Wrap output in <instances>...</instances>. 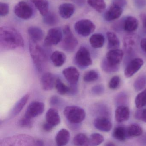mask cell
I'll list each match as a JSON object with an SVG mask.
<instances>
[{
	"instance_id": "41",
	"label": "cell",
	"mask_w": 146,
	"mask_h": 146,
	"mask_svg": "<svg viewBox=\"0 0 146 146\" xmlns=\"http://www.w3.org/2000/svg\"><path fill=\"white\" fill-rule=\"evenodd\" d=\"M9 6L8 4L3 2L0 3V15L5 17L9 13Z\"/></svg>"
},
{
	"instance_id": "31",
	"label": "cell",
	"mask_w": 146,
	"mask_h": 146,
	"mask_svg": "<svg viewBox=\"0 0 146 146\" xmlns=\"http://www.w3.org/2000/svg\"><path fill=\"white\" fill-rule=\"evenodd\" d=\"M73 143L76 146H88L89 138L85 134L79 133L74 137Z\"/></svg>"
},
{
	"instance_id": "50",
	"label": "cell",
	"mask_w": 146,
	"mask_h": 146,
	"mask_svg": "<svg viewBox=\"0 0 146 146\" xmlns=\"http://www.w3.org/2000/svg\"><path fill=\"white\" fill-rule=\"evenodd\" d=\"M106 146H115V144L113 143V142H108L106 144Z\"/></svg>"
},
{
	"instance_id": "36",
	"label": "cell",
	"mask_w": 146,
	"mask_h": 146,
	"mask_svg": "<svg viewBox=\"0 0 146 146\" xmlns=\"http://www.w3.org/2000/svg\"><path fill=\"white\" fill-rule=\"evenodd\" d=\"M44 17L43 21L44 23L50 26L55 25L58 21V17L53 13H48Z\"/></svg>"
},
{
	"instance_id": "19",
	"label": "cell",
	"mask_w": 146,
	"mask_h": 146,
	"mask_svg": "<svg viewBox=\"0 0 146 146\" xmlns=\"http://www.w3.org/2000/svg\"><path fill=\"white\" fill-rule=\"evenodd\" d=\"M75 11L74 6L70 3H64L59 7V14L61 17L64 19H68L73 15Z\"/></svg>"
},
{
	"instance_id": "10",
	"label": "cell",
	"mask_w": 146,
	"mask_h": 146,
	"mask_svg": "<svg viewBox=\"0 0 146 146\" xmlns=\"http://www.w3.org/2000/svg\"><path fill=\"white\" fill-rule=\"evenodd\" d=\"M124 53L120 49H113L107 53L106 60L113 66H118L123 59Z\"/></svg>"
},
{
	"instance_id": "45",
	"label": "cell",
	"mask_w": 146,
	"mask_h": 146,
	"mask_svg": "<svg viewBox=\"0 0 146 146\" xmlns=\"http://www.w3.org/2000/svg\"><path fill=\"white\" fill-rule=\"evenodd\" d=\"M77 84H70V92L69 94L75 95L77 94L78 92V87Z\"/></svg>"
},
{
	"instance_id": "39",
	"label": "cell",
	"mask_w": 146,
	"mask_h": 146,
	"mask_svg": "<svg viewBox=\"0 0 146 146\" xmlns=\"http://www.w3.org/2000/svg\"><path fill=\"white\" fill-rule=\"evenodd\" d=\"M101 67L102 70L107 72H114L118 69V66H113L109 64L106 59L103 60L102 63Z\"/></svg>"
},
{
	"instance_id": "16",
	"label": "cell",
	"mask_w": 146,
	"mask_h": 146,
	"mask_svg": "<svg viewBox=\"0 0 146 146\" xmlns=\"http://www.w3.org/2000/svg\"><path fill=\"white\" fill-rule=\"evenodd\" d=\"M130 111L126 106H119L115 111V119L118 123H122L128 120L129 117Z\"/></svg>"
},
{
	"instance_id": "25",
	"label": "cell",
	"mask_w": 146,
	"mask_h": 146,
	"mask_svg": "<svg viewBox=\"0 0 146 146\" xmlns=\"http://www.w3.org/2000/svg\"><path fill=\"white\" fill-rule=\"evenodd\" d=\"M137 39L134 34H129L125 36L123 39V46L127 52H130L135 47Z\"/></svg>"
},
{
	"instance_id": "23",
	"label": "cell",
	"mask_w": 146,
	"mask_h": 146,
	"mask_svg": "<svg viewBox=\"0 0 146 146\" xmlns=\"http://www.w3.org/2000/svg\"><path fill=\"white\" fill-rule=\"evenodd\" d=\"M40 12L41 15L44 17L48 13L49 3L47 0H30Z\"/></svg>"
},
{
	"instance_id": "6",
	"label": "cell",
	"mask_w": 146,
	"mask_h": 146,
	"mask_svg": "<svg viewBox=\"0 0 146 146\" xmlns=\"http://www.w3.org/2000/svg\"><path fill=\"white\" fill-rule=\"evenodd\" d=\"M95 25L89 19H82L76 23L75 31L78 35L86 37L92 34L95 29Z\"/></svg>"
},
{
	"instance_id": "38",
	"label": "cell",
	"mask_w": 146,
	"mask_h": 146,
	"mask_svg": "<svg viewBox=\"0 0 146 146\" xmlns=\"http://www.w3.org/2000/svg\"><path fill=\"white\" fill-rule=\"evenodd\" d=\"M33 124L32 119L24 115L19 119L18 122L19 125L23 128H31Z\"/></svg>"
},
{
	"instance_id": "33",
	"label": "cell",
	"mask_w": 146,
	"mask_h": 146,
	"mask_svg": "<svg viewBox=\"0 0 146 146\" xmlns=\"http://www.w3.org/2000/svg\"><path fill=\"white\" fill-rule=\"evenodd\" d=\"M135 104L137 108H141L146 105V89L138 94L135 99Z\"/></svg>"
},
{
	"instance_id": "18",
	"label": "cell",
	"mask_w": 146,
	"mask_h": 146,
	"mask_svg": "<svg viewBox=\"0 0 146 146\" xmlns=\"http://www.w3.org/2000/svg\"><path fill=\"white\" fill-rule=\"evenodd\" d=\"M70 134L66 129H62L56 135L55 142L58 146H63L66 145L70 141Z\"/></svg>"
},
{
	"instance_id": "1",
	"label": "cell",
	"mask_w": 146,
	"mask_h": 146,
	"mask_svg": "<svg viewBox=\"0 0 146 146\" xmlns=\"http://www.w3.org/2000/svg\"><path fill=\"white\" fill-rule=\"evenodd\" d=\"M0 45L2 48L13 49L23 47L24 40L17 30L8 26L0 28Z\"/></svg>"
},
{
	"instance_id": "34",
	"label": "cell",
	"mask_w": 146,
	"mask_h": 146,
	"mask_svg": "<svg viewBox=\"0 0 146 146\" xmlns=\"http://www.w3.org/2000/svg\"><path fill=\"white\" fill-rule=\"evenodd\" d=\"M104 137L99 133H93L89 137L88 146H97L102 143Z\"/></svg>"
},
{
	"instance_id": "37",
	"label": "cell",
	"mask_w": 146,
	"mask_h": 146,
	"mask_svg": "<svg viewBox=\"0 0 146 146\" xmlns=\"http://www.w3.org/2000/svg\"><path fill=\"white\" fill-rule=\"evenodd\" d=\"M99 78L98 72L94 70L87 72L83 76L84 81L86 82H90L96 81Z\"/></svg>"
},
{
	"instance_id": "17",
	"label": "cell",
	"mask_w": 146,
	"mask_h": 146,
	"mask_svg": "<svg viewBox=\"0 0 146 146\" xmlns=\"http://www.w3.org/2000/svg\"><path fill=\"white\" fill-rule=\"evenodd\" d=\"M46 122L55 127L60 123V117L58 112L55 108H50L46 113Z\"/></svg>"
},
{
	"instance_id": "32",
	"label": "cell",
	"mask_w": 146,
	"mask_h": 146,
	"mask_svg": "<svg viewBox=\"0 0 146 146\" xmlns=\"http://www.w3.org/2000/svg\"><path fill=\"white\" fill-rule=\"evenodd\" d=\"M55 88L57 92L60 94L64 95L69 94L70 92V86H67L62 82L61 79L58 77L55 84Z\"/></svg>"
},
{
	"instance_id": "7",
	"label": "cell",
	"mask_w": 146,
	"mask_h": 146,
	"mask_svg": "<svg viewBox=\"0 0 146 146\" xmlns=\"http://www.w3.org/2000/svg\"><path fill=\"white\" fill-rule=\"evenodd\" d=\"M14 12L17 17L23 19H28L33 16L32 7L27 2L22 1L19 2L14 7Z\"/></svg>"
},
{
	"instance_id": "26",
	"label": "cell",
	"mask_w": 146,
	"mask_h": 146,
	"mask_svg": "<svg viewBox=\"0 0 146 146\" xmlns=\"http://www.w3.org/2000/svg\"><path fill=\"white\" fill-rule=\"evenodd\" d=\"M105 38L101 34H94L90 39V43L91 46L94 48H100L104 45Z\"/></svg>"
},
{
	"instance_id": "43",
	"label": "cell",
	"mask_w": 146,
	"mask_h": 146,
	"mask_svg": "<svg viewBox=\"0 0 146 146\" xmlns=\"http://www.w3.org/2000/svg\"><path fill=\"white\" fill-rule=\"evenodd\" d=\"M136 117L138 119H141L146 123V109L141 111H138L136 113Z\"/></svg>"
},
{
	"instance_id": "8",
	"label": "cell",
	"mask_w": 146,
	"mask_h": 146,
	"mask_svg": "<svg viewBox=\"0 0 146 146\" xmlns=\"http://www.w3.org/2000/svg\"><path fill=\"white\" fill-rule=\"evenodd\" d=\"M62 37V31L59 28L50 29L44 40V43L47 46H56L61 41Z\"/></svg>"
},
{
	"instance_id": "44",
	"label": "cell",
	"mask_w": 146,
	"mask_h": 146,
	"mask_svg": "<svg viewBox=\"0 0 146 146\" xmlns=\"http://www.w3.org/2000/svg\"><path fill=\"white\" fill-rule=\"evenodd\" d=\"M50 104L52 106H58L61 103V100L59 97L57 96H53L50 98Z\"/></svg>"
},
{
	"instance_id": "46",
	"label": "cell",
	"mask_w": 146,
	"mask_h": 146,
	"mask_svg": "<svg viewBox=\"0 0 146 146\" xmlns=\"http://www.w3.org/2000/svg\"><path fill=\"white\" fill-rule=\"evenodd\" d=\"M54 127L53 125H52L50 124L49 123H47L46 122L44 123L43 125H42V129H43L45 131H47V132H49V131L52 130Z\"/></svg>"
},
{
	"instance_id": "11",
	"label": "cell",
	"mask_w": 146,
	"mask_h": 146,
	"mask_svg": "<svg viewBox=\"0 0 146 146\" xmlns=\"http://www.w3.org/2000/svg\"><path fill=\"white\" fill-rule=\"evenodd\" d=\"M58 78V77L51 72L44 73L41 78L42 88L46 91L52 90L55 87V84Z\"/></svg>"
},
{
	"instance_id": "21",
	"label": "cell",
	"mask_w": 146,
	"mask_h": 146,
	"mask_svg": "<svg viewBox=\"0 0 146 146\" xmlns=\"http://www.w3.org/2000/svg\"><path fill=\"white\" fill-rule=\"evenodd\" d=\"M28 33L30 40L35 42L41 41L44 36L43 31L40 28L35 26H31L28 29Z\"/></svg>"
},
{
	"instance_id": "12",
	"label": "cell",
	"mask_w": 146,
	"mask_h": 146,
	"mask_svg": "<svg viewBox=\"0 0 146 146\" xmlns=\"http://www.w3.org/2000/svg\"><path fill=\"white\" fill-rule=\"evenodd\" d=\"M143 64V61L142 59H134L126 66L124 71L125 76L127 78L131 77L141 69Z\"/></svg>"
},
{
	"instance_id": "40",
	"label": "cell",
	"mask_w": 146,
	"mask_h": 146,
	"mask_svg": "<svg viewBox=\"0 0 146 146\" xmlns=\"http://www.w3.org/2000/svg\"><path fill=\"white\" fill-rule=\"evenodd\" d=\"M120 78L118 76H114L111 78L109 83V87L111 89H116L119 86Z\"/></svg>"
},
{
	"instance_id": "13",
	"label": "cell",
	"mask_w": 146,
	"mask_h": 146,
	"mask_svg": "<svg viewBox=\"0 0 146 146\" xmlns=\"http://www.w3.org/2000/svg\"><path fill=\"white\" fill-rule=\"evenodd\" d=\"M63 74L70 84H77L80 76L78 69L74 66H69L64 69Z\"/></svg>"
},
{
	"instance_id": "47",
	"label": "cell",
	"mask_w": 146,
	"mask_h": 146,
	"mask_svg": "<svg viewBox=\"0 0 146 146\" xmlns=\"http://www.w3.org/2000/svg\"><path fill=\"white\" fill-rule=\"evenodd\" d=\"M126 4L125 0H113V4L117 5L122 7L124 6Z\"/></svg>"
},
{
	"instance_id": "28",
	"label": "cell",
	"mask_w": 146,
	"mask_h": 146,
	"mask_svg": "<svg viewBox=\"0 0 146 146\" xmlns=\"http://www.w3.org/2000/svg\"><path fill=\"white\" fill-rule=\"evenodd\" d=\"M88 3L90 7L100 13L105 10L106 6L104 0H88Z\"/></svg>"
},
{
	"instance_id": "42",
	"label": "cell",
	"mask_w": 146,
	"mask_h": 146,
	"mask_svg": "<svg viewBox=\"0 0 146 146\" xmlns=\"http://www.w3.org/2000/svg\"><path fill=\"white\" fill-rule=\"evenodd\" d=\"M104 88L102 85H97L94 86L92 88V93L95 94L100 95L104 92Z\"/></svg>"
},
{
	"instance_id": "29",
	"label": "cell",
	"mask_w": 146,
	"mask_h": 146,
	"mask_svg": "<svg viewBox=\"0 0 146 146\" xmlns=\"http://www.w3.org/2000/svg\"><path fill=\"white\" fill-rule=\"evenodd\" d=\"M128 136L127 129L123 126H118L114 129L113 133V136L114 138L119 141H124Z\"/></svg>"
},
{
	"instance_id": "35",
	"label": "cell",
	"mask_w": 146,
	"mask_h": 146,
	"mask_svg": "<svg viewBox=\"0 0 146 146\" xmlns=\"http://www.w3.org/2000/svg\"><path fill=\"white\" fill-rule=\"evenodd\" d=\"M146 85V76L141 75L138 77L134 83V87L137 91H140Z\"/></svg>"
},
{
	"instance_id": "22",
	"label": "cell",
	"mask_w": 146,
	"mask_h": 146,
	"mask_svg": "<svg viewBox=\"0 0 146 146\" xmlns=\"http://www.w3.org/2000/svg\"><path fill=\"white\" fill-rule=\"evenodd\" d=\"M123 25L124 30L129 33H131L137 29L138 21L134 17H129L125 19Z\"/></svg>"
},
{
	"instance_id": "49",
	"label": "cell",
	"mask_w": 146,
	"mask_h": 146,
	"mask_svg": "<svg viewBox=\"0 0 146 146\" xmlns=\"http://www.w3.org/2000/svg\"><path fill=\"white\" fill-rule=\"evenodd\" d=\"M140 46L141 49L146 52V38L142 39L140 42Z\"/></svg>"
},
{
	"instance_id": "51",
	"label": "cell",
	"mask_w": 146,
	"mask_h": 146,
	"mask_svg": "<svg viewBox=\"0 0 146 146\" xmlns=\"http://www.w3.org/2000/svg\"><path fill=\"white\" fill-rule=\"evenodd\" d=\"M71 1H72V0H71Z\"/></svg>"
},
{
	"instance_id": "3",
	"label": "cell",
	"mask_w": 146,
	"mask_h": 146,
	"mask_svg": "<svg viewBox=\"0 0 146 146\" xmlns=\"http://www.w3.org/2000/svg\"><path fill=\"white\" fill-rule=\"evenodd\" d=\"M64 113L68 123L75 124L81 123L86 116L85 111L76 106H67L64 109Z\"/></svg>"
},
{
	"instance_id": "4",
	"label": "cell",
	"mask_w": 146,
	"mask_h": 146,
	"mask_svg": "<svg viewBox=\"0 0 146 146\" xmlns=\"http://www.w3.org/2000/svg\"><path fill=\"white\" fill-rule=\"evenodd\" d=\"M63 32L64 37L62 43V48L67 52H73L78 44L77 40L72 34L69 25L64 27Z\"/></svg>"
},
{
	"instance_id": "20",
	"label": "cell",
	"mask_w": 146,
	"mask_h": 146,
	"mask_svg": "<svg viewBox=\"0 0 146 146\" xmlns=\"http://www.w3.org/2000/svg\"><path fill=\"white\" fill-rule=\"evenodd\" d=\"M29 94H26L16 103L11 113V117H16L20 113L29 100Z\"/></svg>"
},
{
	"instance_id": "15",
	"label": "cell",
	"mask_w": 146,
	"mask_h": 146,
	"mask_svg": "<svg viewBox=\"0 0 146 146\" xmlns=\"http://www.w3.org/2000/svg\"><path fill=\"white\" fill-rule=\"evenodd\" d=\"M95 127L97 129L105 132H108L111 129L112 125L111 121L105 117H98L94 122Z\"/></svg>"
},
{
	"instance_id": "30",
	"label": "cell",
	"mask_w": 146,
	"mask_h": 146,
	"mask_svg": "<svg viewBox=\"0 0 146 146\" xmlns=\"http://www.w3.org/2000/svg\"><path fill=\"white\" fill-rule=\"evenodd\" d=\"M127 135L131 137H136L142 134V128L137 124L130 125L127 129Z\"/></svg>"
},
{
	"instance_id": "5",
	"label": "cell",
	"mask_w": 146,
	"mask_h": 146,
	"mask_svg": "<svg viewBox=\"0 0 146 146\" xmlns=\"http://www.w3.org/2000/svg\"><path fill=\"white\" fill-rule=\"evenodd\" d=\"M75 62L77 65L82 69L87 68L92 65V59L88 48L84 46L79 48L76 53Z\"/></svg>"
},
{
	"instance_id": "24",
	"label": "cell",
	"mask_w": 146,
	"mask_h": 146,
	"mask_svg": "<svg viewBox=\"0 0 146 146\" xmlns=\"http://www.w3.org/2000/svg\"><path fill=\"white\" fill-rule=\"evenodd\" d=\"M66 57L64 53L60 51H56L52 53L51 59L53 64L56 67L63 66L66 60Z\"/></svg>"
},
{
	"instance_id": "27",
	"label": "cell",
	"mask_w": 146,
	"mask_h": 146,
	"mask_svg": "<svg viewBox=\"0 0 146 146\" xmlns=\"http://www.w3.org/2000/svg\"><path fill=\"white\" fill-rule=\"evenodd\" d=\"M107 37L108 40V48L111 49H117L120 45V41L117 35L113 32H107Z\"/></svg>"
},
{
	"instance_id": "9",
	"label": "cell",
	"mask_w": 146,
	"mask_h": 146,
	"mask_svg": "<svg viewBox=\"0 0 146 146\" xmlns=\"http://www.w3.org/2000/svg\"><path fill=\"white\" fill-rule=\"evenodd\" d=\"M45 109V105L43 102L35 101L30 103L25 111L24 115L33 119L42 114Z\"/></svg>"
},
{
	"instance_id": "2",
	"label": "cell",
	"mask_w": 146,
	"mask_h": 146,
	"mask_svg": "<svg viewBox=\"0 0 146 146\" xmlns=\"http://www.w3.org/2000/svg\"><path fill=\"white\" fill-rule=\"evenodd\" d=\"M29 52L33 62L38 71L41 72L48 60L47 55L37 42L29 41Z\"/></svg>"
},
{
	"instance_id": "48",
	"label": "cell",
	"mask_w": 146,
	"mask_h": 146,
	"mask_svg": "<svg viewBox=\"0 0 146 146\" xmlns=\"http://www.w3.org/2000/svg\"><path fill=\"white\" fill-rule=\"evenodd\" d=\"M141 18L143 23V28L146 32V15L144 14H141Z\"/></svg>"
},
{
	"instance_id": "14",
	"label": "cell",
	"mask_w": 146,
	"mask_h": 146,
	"mask_svg": "<svg viewBox=\"0 0 146 146\" xmlns=\"http://www.w3.org/2000/svg\"><path fill=\"white\" fill-rule=\"evenodd\" d=\"M123 7L113 4L104 15L106 20L111 21L118 19L123 13Z\"/></svg>"
}]
</instances>
